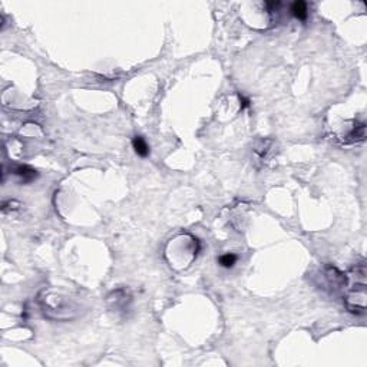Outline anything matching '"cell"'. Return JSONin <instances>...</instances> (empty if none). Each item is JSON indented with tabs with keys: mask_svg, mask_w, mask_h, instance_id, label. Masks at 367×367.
Masks as SVG:
<instances>
[{
	"mask_svg": "<svg viewBox=\"0 0 367 367\" xmlns=\"http://www.w3.org/2000/svg\"><path fill=\"white\" fill-rule=\"evenodd\" d=\"M131 303H132V296L125 288H119V290L113 291L112 294L108 297L109 309L112 311H116V313L128 310L129 306H131Z\"/></svg>",
	"mask_w": 367,
	"mask_h": 367,
	"instance_id": "obj_4",
	"label": "cell"
},
{
	"mask_svg": "<svg viewBox=\"0 0 367 367\" xmlns=\"http://www.w3.org/2000/svg\"><path fill=\"white\" fill-rule=\"evenodd\" d=\"M320 279L323 280L320 282V287L323 290H329L332 293H337L349 284V277L339 271L336 267H330V265L323 268Z\"/></svg>",
	"mask_w": 367,
	"mask_h": 367,
	"instance_id": "obj_3",
	"label": "cell"
},
{
	"mask_svg": "<svg viewBox=\"0 0 367 367\" xmlns=\"http://www.w3.org/2000/svg\"><path fill=\"white\" fill-rule=\"evenodd\" d=\"M354 284L347 291L346 307L353 314H365L366 311V264L360 262L350 276Z\"/></svg>",
	"mask_w": 367,
	"mask_h": 367,
	"instance_id": "obj_2",
	"label": "cell"
},
{
	"mask_svg": "<svg viewBox=\"0 0 367 367\" xmlns=\"http://www.w3.org/2000/svg\"><path fill=\"white\" fill-rule=\"evenodd\" d=\"M290 12H291V15H293L296 19H298V20H307V17H309V7H307V3H306V1H301V0L294 1V3L291 4V7H290Z\"/></svg>",
	"mask_w": 367,
	"mask_h": 367,
	"instance_id": "obj_5",
	"label": "cell"
},
{
	"mask_svg": "<svg viewBox=\"0 0 367 367\" xmlns=\"http://www.w3.org/2000/svg\"><path fill=\"white\" fill-rule=\"evenodd\" d=\"M39 306L48 318L57 321L76 318L82 310L79 298L65 290H43L39 296Z\"/></svg>",
	"mask_w": 367,
	"mask_h": 367,
	"instance_id": "obj_1",
	"label": "cell"
},
{
	"mask_svg": "<svg viewBox=\"0 0 367 367\" xmlns=\"http://www.w3.org/2000/svg\"><path fill=\"white\" fill-rule=\"evenodd\" d=\"M132 146H134V151L137 152V155H140L142 158H146L149 155V146L145 141V138L142 137H135L132 140Z\"/></svg>",
	"mask_w": 367,
	"mask_h": 367,
	"instance_id": "obj_8",
	"label": "cell"
},
{
	"mask_svg": "<svg viewBox=\"0 0 367 367\" xmlns=\"http://www.w3.org/2000/svg\"><path fill=\"white\" fill-rule=\"evenodd\" d=\"M237 260H238V257L235 254H232V253H226V254H223L218 258V262H220V265H221L223 268H232V267L237 264Z\"/></svg>",
	"mask_w": 367,
	"mask_h": 367,
	"instance_id": "obj_9",
	"label": "cell"
},
{
	"mask_svg": "<svg viewBox=\"0 0 367 367\" xmlns=\"http://www.w3.org/2000/svg\"><path fill=\"white\" fill-rule=\"evenodd\" d=\"M240 101L243 102V105H241V108H243V109H244V108H248V106H250V101H248L247 98H244V96H241V95H240Z\"/></svg>",
	"mask_w": 367,
	"mask_h": 367,
	"instance_id": "obj_10",
	"label": "cell"
},
{
	"mask_svg": "<svg viewBox=\"0 0 367 367\" xmlns=\"http://www.w3.org/2000/svg\"><path fill=\"white\" fill-rule=\"evenodd\" d=\"M366 138V125L365 123H357L351 129V132L347 135V142H357L363 141Z\"/></svg>",
	"mask_w": 367,
	"mask_h": 367,
	"instance_id": "obj_7",
	"label": "cell"
},
{
	"mask_svg": "<svg viewBox=\"0 0 367 367\" xmlns=\"http://www.w3.org/2000/svg\"><path fill=\"white\" fill-rule=\"evenodd\" d=\"M13 172L17 175V176H20V179H22V182L23 184H29V182H32V181H35L36 178H37V172L36 170H33V168H30L28 165H19V167H16Z\"/></svg>",
	"mask_w": 367,
	"mask_h": 367,
	"instance_id": "obj_6",
	"label": "cell"
}]
</instances>
